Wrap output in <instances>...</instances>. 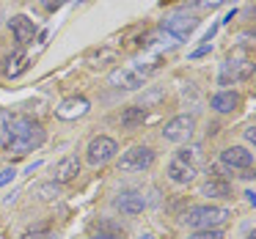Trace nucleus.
I'll list each match as a JSON object with an SVG mask.
<instances>
[{"label":"nucleus","mask_w":256,"mask_h":239,"mask_svg":"<svg viewBox=\"0 0 256 239\" xmlns=\"http://www.w3.org/2000/svg\"><path fill=\"white\" fill-rule=\"evenodd\" d=\"M196 25H198V19L190 17V14H174V17H168L166 22H162V30H168L174 39H184V36L193 33Z\"/></svg>","instance_id":"11"},{"label":"nucleus","mask_w":256,"mask_h":239,"mask_svg":"<svg viewBox=\"0 0 256 239\" xmlns=\"http://www.w3.org/2000/svg\"><path fill=\"white\" fill-rule=\"evenodd\" d=\"M28 63H30V58L25 55L22 50H17L3 61V74H6V77H20V74L28 72Z\"/></svg>","instance_id":"15"},{"label":"nucleus","mask_w":256,"mask_h":239,"mask_svg":"<svg viewBox=\"0 0 256 239\" xmlns=\"http://www.w3.org/2000/svg\"><path fill=\"white\" fill-rule=\"evenodd\" d=\"M250 72H254V63H250L248 52L237 50L234 55H228V58H226V63H223L220 83H228V77H232V80H245Z\"/></svg>","instance_id":"7"},{"label":"nucleus","mask_w":256,"mask_h":239,"mask_svg":"<svg viewBox=\"0 0 256 239\" xmlns=\"http://www.w3.org/2000/svg\"><path fill=\"white\" fill-rule=\"evenodd\" d=\"M8 28H12V33H14V39H17V44H34V39H36V25H34V19H28V17H22V14H17V17H12V22H8Z\"/></svg>","instance_id":"12"},{"label":"nucleus","mask_w":256,"mask_h":239,"mask_svg":"<svg viewBox=\"0 0 256 239\" xmlns=\"http://www.w3.org/2000/svg\"><path fill=\"white\" fill-rule=\"evenodd\" d=\"M201 195H206V198L212 201H226L232 198V182H226V179H206L204 184H201Z\"/></svg>","instance_id":"13"},{"label":"nucleus","mask_w":256,"mask_h":239,"mask_svg":"<svg viewBox=\"0 0 256 239\" xmlns=\"http://www.w3.org/2000/svg\"><path fill=\"white\" fill-rule=\"evenodd\" d=\"M91 239H122V231H113V234H96Z\"/></svg>","instance_id":"26"},{"label":"nucleus","mask_w":256,"mask_h":239,"mask_svg":"<svg viewBox=\"0 0 256 239\" xmlns=\"http://www.w3.org/2000/svg\"><path fill=\"white\" fill-rule=\"evenodd\" d=\"M42 6H44L47 11H56V8L64 6V0H42Z\"/></svg>","instance_id":"25"},{"label":"nucleus","mask_w":256,"mask_h":239,"mask_svg":"<svg viewBox=\"0 0 256 239\" xmlns=\"http://www.w3.org/2000/svg\"><path fill=\"white\" fill-rule=\"evenodd\" d=\"M88 110H91V102L86 99V96H69V99H64L61 105L56 107V116L61 118V121H78V118H83Z\"/></svg>","instance_id":"8"},{"label":"nucleus","mask_w":256,"mask_h":239,"mask_svg":"<svg viewBox=\"0 0 256 239\" xmlns=\"http://www.w3.org/2000/svg\"><path fill=\"white\" fill-rule=\"evenodd\" d=\"M168 179L171 182H176V184H190L196 179V168H190V165H184V162H179L176 157L171 160V165H168Z\"/></svg>","instance_id":"16"},{"label":"nucleus","mask_w":256,"mask_h":239,"mask_svg":"<svg viewBox=\"0 0 256 239\" xmlns=\"http://www.w3.org/2000/svg\"><path fill=\"white\" fill-rule=\"evenodd\" d=\"M12 121H14L12 113L0 110V149H6L8 146V138H12Z\"/></svg>","instance_id":"20"},{"label":"nucleus","mask_w":256,"mask_h":239,"mask_svg":"<svg viewBox=\"0 0 256 239\" xmlns=\"http://www.w3.org/2000/svg\"><path fill=\"white\" fill-rule=\"evenodd\" d=\"M47 239H56V237H52V234H50V237H47Z\"/></svg>","instance_id":"31"},{"label":"nucleus","mask_w":256,"mask_h":239,"mask_svg":"<svg viewBox=\"0 0 256 239\" xmlns=\"http://www.w3.org/2000/svg\"><path fill=\"white\" fill-rule=\"evenodd\" d=\"M47 237H50L47 226H39V228H30V231H25L20 239H47Z\"/></svg>","instance_id":"23"},{"label":"nucleus","mask_w":256,"mask_h":239,"mask_svg":"<svg viewBox=\"0 0 256 239\" xmlns=\"http://www.w3.org/2000/svg\"><path fill=\"white\" fill-rule=\"evenodd\" d=\"M196 132V118L193 116H174L171 121H166L162 127V138L168 143H188Z\"/></svg>","instance_id":"6"},{"label":"nucleus","mask_w":256,"mask_h":239,"mask_svg":"<svg viewBox=\"0 0 256 239\" xmlns=\"http://www.w3.org/2000/svg\"><path fill=\"white\" fill-rule=\"evenodd\" d=\"M212 107H215L218 113H234L240 107V94L237 91H218V94L212 96Z\"/></svg>","instance_id":"17"},{"label":"nucleus","mask_w":256,"mask_h":239,"mask_svg":"<svg viewBox=\"0 0 256 239\" xmlns=\"http://www.w3.org/2000/svg\"><path fill=\"white\" fill-rule=\"evenodd\" d=\"M138 239H154V237H152V234H144V237H138Z\"/></svg>","instance_id":"30"},{"label":"nucleus","mask_w":256,"mask_h":239,"mask_svg":"<svg viewBox=\"0 0 256 239\" xmlns=\"http://www.w3.org/2000/svg\"><path fill=\"white\" fill-rule=\"evenodd\" d=\"M78 173H80V160L74 154H66L64 160H58V165H56V182L58 184H66L72 179H78Z\"/></svg>","instance_id":"14"},{"label":"nucleus","mask_w":256,"mask_h":239,"mask_svg":"<svg viewBox=\"0 0 256 239\" xmlns=\"http://www.w3.org/2000/svg\"><path fill=\"white\" fill-rule=\"evenodd\" d=\"M218 3H223V0H198V6H206V8L218 6Z\"/></svg>","instance_id":"28"},{"label":"nucleus","mask_w":256,"mask_h":239,"mask_svg":"<svg viewBox=\"0 0 256 239\" xmlns=\"http://www.w3.org/2000/svg\"><path fill=\"white\" fill-rule=\"evenodd\" d=\"M152 74V66H144V63H132V66H122L110 74V85L124 91H135V88H144L146 80Z\"/></svg>","instance_id":"3"},{"label":"nucleus","mask_w":256,"mask_h":239,"mask_svg":"<svg viewBox=\"0 0 256 239\" xmlns=\"http://www.w3.org/2000/svg\"><path fill=\"white\" fill-rule=\"evenodd\" d=\"M245 140H250V143H256V129H254V127H248V129H245Z\"/></svg>","instance_id":"27"},{"label":"nucleus","mask_w":256,"mask_h":239,"mask_svg":"<svg viewBox=\"0 0 256 239\" xmlns=\"http://www.w3.org/2000/svg\"><path fill=\"white\" fill-rule=\"evenodd\" d=\"M42 143H44V127H42L39 121H34V118H28V116H20L12 121V138H8L6 151L22 157V154L36 151Z\"/></svg>","instance_id":"1"},{"label":"nucleus","mask_w":256,"mask_h":239,"mask_svg":"<svg viewBox=\"0 0 256 239\" xmlns=\"http://www.w3.org/2000/svg\"><path fill=\"white\" fill-rule=\"evenodd\" d=\"M58 184H44V187H39V198L42 201H52V198H58Z\"/></svg>","instance_id":"22"},{"label":"nucleus","mask_w":256,"mask_h":239,"mask_svg":"<svg viewBox=\"0 0 256 239\" xmlns=\"http://www.w3.org/2000/svg\"><path fill=\"white\" fill-rule=\"evenodd\" d=\"M14 176H17V171H14V168H6V171H0V187H6L8 182H14Z\"/></svg>","instance_id":"24"},{"label":"nucleus","mask_w":256,"mask_h":239,"mask_svg":"<svg viewBox=\"0 0 256 239\" xmlns=\"http://www.w3.org/2000/svg\"><path fill=\"white\" fill-rule=\"evenodd\" d=\"M152 165H154V149H149V146H132L118 160V171L122 173H144Z\"/></svg>","instance_id":"4"},{"label":"nucleus","mask_w":256,"mask_h":239,"mask_svg":"<svg viewBox=\"0 0 256 239\" xmlns=\"http://www.w3.org/2000/svg\"><path fill=\"white\" fill-rule=\"evenodd\" d=\"M146 116H149V110H146L144 105L127 107V110L122 113V127L124 129H135V127H140V124L146 121Z\"/></svg>","instance_id":"18"},{"label":"nucleus","mask_w":256,"mask_h":239,"mask_svg":"<svg viewBox=\"0 0 256 239\" xmlns=\"http://www.w3.org/2000/svg\"><path fill=\"white\" fill-rule=\"evenodd\" d=\"M113 206H116L122 215H127V217H135V215H140L144 212V206H146V198L138 193V190H124V193H118L116 195V201H113Z\"/></svg>","instance_id":"9"},{"label":"nucleus","mask_w":256,"mask_h":239,"mask_svg":"<svg viewBox=\"0 0 256 239\" xmlns=\"http://www.w3.org/2000/svg\"><path fill=\"white\" fill-rule=\"evenodd\" d=\"M220 162L226 168H240V171H248L254 165V154H250L245 146H228L220 151Z\"/></svg>","instance_id":"10"},{"label":"nucleus","mask_w":256,"mask_h":239,"mask_svg":"<svg viewBox=\"0 0 256 239\" xmlns=\"http://www.w3.org/2000/svg\"><path fill=\"white\" fill-rule=\"evenodd\" d=\"M116 151H118L116 140L108 138V135H96V138L88 143V149H86V162H88V165H94V168L108 165V162L116 157Z\"/></svg>","instance_id":"5"},{"label":"nucleus","mask_w":256,"mask_h":239,"mask_svg":"<svg viewBox=\"0 0 256 239\" xmlns=\"http://www.w3.org/2000/svg\"><path fill=\"white\" fill-rule=\"evenodd\" d=\"M176 160L198 171V165L204 162V151H201V146H182V149L176 151Z\"/></svg>","instance_id":"19"},{"label":"nucleus","mask_w":256,"mask_h":239,"mask_svg":"<svg viewBox=\"0 0 256 239\" xmlns=\"http://www.w3.org/2000/svg\"><path fill=\"white\" fill-rule=\"evenodd\" d=\"M232 217V212L226 206H193V209L184 212V223H188L193 231H206V228H220L223 223Z\"/></svg>","instance_id":"2"},{"label":"nucleus","mask_w":256,"mask_h":239,"mask_svg":"<svg viewBox=\"0 0 256 239\" xmlns=\"http://www.w3.org/2000/svg\"><path fill=\"white\" fill-rule=\"evenodd\" d=\"M188 239H223V231L220 228H206V231H196L193 237Z\"/></svg>","instance_id":"21"},{"label":"nucleus","mask_w":256,"mask_h":239,"mask_svg":"<svg viewBox=\"0 0 256 239\" xmlns=\"http://www.w3.org/2000/svg\"><path fill=\"white\" fill-rule=\"evenodd\" d=\"M210 52V44H204V47H198V50L193 52V58H201V55H206Z\"/></svg>","instance_id":"29"}]
</instances>
